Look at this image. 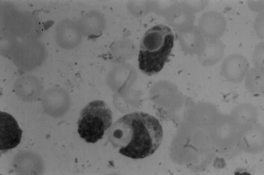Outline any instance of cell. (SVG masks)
I'll use <instances>...</instances> for the list:
<instances>
[{
    "label": "cell",
    "mask_w": 264,
    "mask_h": 175,
    "mask_svg": "<svg viewBox=\"0 0 264 175\" xmlns=\"http://www.w3.org/2000/svg\"><path fill=\"white\" fill-rule=\"evenodd\" d=\"M0 149L3 153L20 143L22 131L13 116L5 112H0Z\"/></svg>",
    "instance_id": "cell-4"
},
{
    "label": "cell",
    "mask_w": 264,
    "mask_h": 175,
    "mask_svg": "<svg viewBox=\"0 0 264 175\" xmlns=\"http://www.w3.org/2000/svg\"><path fill=\"white\" fill-rule=\"evenodd\" d=\"M172 30L163 24H157L144 34L140 46L139 67L148 75L157 74L163 68L174 45Z\"/></svg>",
    "instance_id": "cell-2"
},
{
    "label": "cell",
    "mask_w": 264,
    "mask_h": 175,
    "mask_svg": "<svg viewBox=\"0 0 264 175\" xmlns=\"http://www.w3.org/2000/svg\"><path fill=\"white\" fill-rule=\"evenodd\" d=\"M162 127L157 119L144 112H134L118 119L108 132V139L121 154L134 159L152 155L160 145Z\"/></svg>",
    "instance_id": "cell-1"
},
{
    "label": "cell",
    "mask_w": 264,
    "mask_h": 175,
    "mask_svg": "<svg viewBox=\"0 0 264 175\" xmlns=\"http://www.w3.org/2000/svg\"><path fill=\"white\" fill-rule=\"evenodd\" d=\"M112 123V113L103 101L90 102L81 111L78 121V132L88 143L101 139Z\"/></svg>",
    "instance_id": "cell-3"
}]
</instances>
